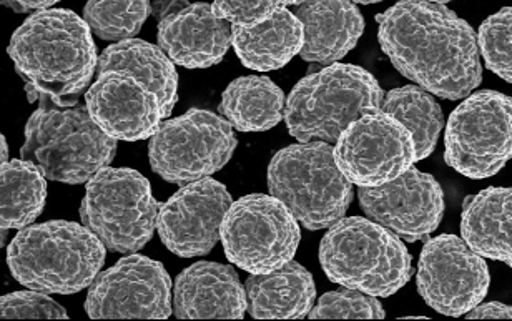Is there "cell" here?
Here are the masks:
<instances>
[{"label": "cell", "mask_w": 512, "mask_h": 321, "mask_svg": "<svg viewBox=\"0 0 512 321\" xmlns=\"http://www.w3.org/2000/svg\"><path fill=\"white\" fill-rule=\"evenodd\" d=\"M283 2V7H291V5H300L305 2V0H281Z\"/></svg>", "instance_id": "37"}, {"label": "cell", "mask_w": 512, "mask_h": 321, "mask_svg": "<svg viewBox=\"0 0 512 321\" xmlns=\"http://www.w3.org/2000/svg\"><path fill=\"white\" fill-rule=\"evenodd\" d=\"M85 100L95 124L115 140L150 139L165 120L157 95L120 72L99 75Z\"/></svg>", "instance_id": "17"}, {"label": "cell", "mask_w": 512, "mask_h": 321, "mask_svg": "<svg viewBox=\"0 0 512 321\" xmlns=\"http://www.w3.org/2000/svg\"><path fill=\"white\" fill-rule=\"evenodd\" d=\"M0 313L4 318H69L60 303L35 290L4 295L0 300Z\"/></svg>", "instance_id": "31"}, {"label": "cell", "mask_w": 512, "mask_h": 321, "mask_svg": "<svg viewBox=\"0 0 512 321\" xmlns=\"http://www.w3.org/2000/svg\"><path fill=\"white\" fill-rule=\"evenodd\" d=\"M232 37V24L207 2L187 5L158 24V45L185 69H210L220 64Z\"/></svg>", "instance_id": "18"}, {"label": "cell", "mask_w": 512, "mask_h": 321, "mask_svg": "<svg viewBox=\"0 0 512 321\" xmlns=\"http://www.w3.org/2000/svg\"><path fill=\"white\" fill-rule=\"evenodd\" d=\"M298 223L278 198L252 193L232 203L220 240L235 267L248 273H271L295 257L301 240Z\"/></svg>", "instance_id": "11"}, {"label": "cell", "mask_w": 512, "mask_h": 321, "mask_svg": "<svg viewBox=\"0 0 512 321\" xmlns=\"http://www.w3.org/2000/svg\"><path fill=\"white\" fill-rule=\"evenodd\" d=\"M247 310V292L230 265L193 263L177 277L173 288L177 318H243Z\"/></svg>", "instance_id": "19"}, {"label": "cell", "mask_w": 512, "mask_h": 321, "mask_svg": "<svg viewBox=\"0 0 512 321\" xmlns=\"http://www.w3.org/2000/svg\"><path fill=\"white\" fill-rule=\"evenodd\" d=\"M383 100V89L368 70L351 64L328 65L293 87L286 100V127L301 144H335L355 120L380 110Z\"/></svg>", "instance_id": "5"}, {"label": "cell", "mask_w": 512, "mask_h": 321, "mask_svg": "<svg viewBox=\"0 0 512 321\" xmlns=\"http://www.w3.org/2000/svg\"><path fill=\"white\" fill-rule=\"evenodd\" d=\"M512 159V99L496 90L466 97L449 115L444 160L464 177H493Z\"/></svg>", "instance_id": "9"}, {"label": "cell", "mask_w": 512, "mask_h": 321, "mask_svg": "<svg viewBox=\"0 0 512 321\" xmlns=\"http://www.w3.org/2000/svg\"><path fill=\"white\" fill-rule=\"evenodd\" d=\"M464 242L481 257L512 268V187H491L469 197L461 217Z\"/></svg>", "instance_id": "23"}, {"label": "cell", "mask_w": 512, "mask_h": 321, "mask_svg": "<svg viewBox=\"0 0 512 321\" xmlns=\"http://www.w3.org/2000/svg\"><path fill=\"white\" fill-rule=\"evenodd\" d=\"M293 14L305 30L301 59L313 64H335L365 32V19L353 0H305Z\"/></svg>", "instance_id": "20"}, {"label": "cell", "mask_w": 512, "mask_h": 321, "mask_svg": "<svg viewBox=\"0 0 512 321\" xmlns=\"http://www.w3.org/2000/svg\"><path fill=\"white\" fill-rule=\"evenodd\" d=\"M468 318H512V307L504 303L491 302L479 303L468 313Z\"/></svg>", "instance_id": "33"}, {"label": "cell", "mask_w": 512, "mask_h": 321, "mask_svg": "<svg viewBox=\"0 0 512 321\" xmlns=\"http://www.w3.org/2000/svg\"><path fill=\"white\" fill-rule=\"evenodd\" d=\"M320 262L331 282L373 297H391L413 277L406 245L371 218H341L331 225L321 240Z\"/></svg>", "instance_id": "4"}, {"label": "cell", "mask_w": 512, "mask_h": 321, "mask_svg": "<svg viewBox=\"0 0 512 321\" xmlns=\"http://www.w3.org/2000/svg\"><path fill=\"white\" fill-rule=\"evenodd\" d=\"M358 200L366 217L408 242L428 237L443 220V188L414 167L378 187H360Z\"/></svg>", "instance_id": "16"}, {"label": "cell", "mask_w": 512, "mask_h": 321, "mask_svg": "<svg viewBox=\"0 0 512 321\" xmlns=\"http://www.w3.org/2000/svg\"><path fill=\"white\" fill-rule=\"evenodd\" d=\"M152 12L150 0H87L84 19L102 40L132 39Z\"/></svg>", "instance_id": "28"}, {"label": "cell", "mask_w": 512, "mask_h": 321, "mask_svg": "<svg viewBox=\"0 0 512 321\" xmlns=\"http://www.w3.org/2000/svg\"><path fill=\"white\" fill-rule=\"evenodd\" d=\"M47 107L42 102L25 125L20 159L39 165L54 182H89L117 155V140L105 134L85 107Z\"/></svg>", "instance_id": "6"}, {"label": "cell", "mask_w": 512, "mask_h": 321, "mask_svg": "<svg viewBox=\"0 0 512 321\" xmlns=\"http://www.w3.org/2000/svg\"><path fill=\"white\" fill-rule=\"evenodd\" d=\"M335 160L356 187H378L413 167L416 150L409 130L380 109L355 120L341 134Z\"/></svg>", "instance_id": "13"}, {"label": "cell", "mask_w": 512, "mask_h": 321, "mask_svg": "<svg viewBox=\"0 0 512 321\" xmlns=\"http://www.w3.org/2000/svg\"><path fill=\"white\" fill-rule=\"evenodd\" d=\"M232 203L227 187L213 178L188 183L160 207V240L178 257L207 255L220 240L223 220Z\"/></svg>", "instance_id": "15"}, {"label": "cell", "mask_w": 512, "mask_h": 321, "mask_svg": "<svg viewBox=\"0 0 512 321\" xmlns=\"http://www.w3.org/2000/svg\"><path fill=\"white\" fill-rule=\"evenodd\" d=\"M381 110L409 130L414 140L416 162L428 159L433 154L443 130L444 115L431 92L414 85L389 90L384 95Z\"/></svg>", "instance_id": "27"}, {"label": "cell", "mask_w": 512, "mask_h": 321, "mask_svg": "<svg viewBox=\"0 0 512 321\" xmlns=\"http://www.w3.org/2000/svg\"><path fill=\"white\" fill-rule=\"evenodd\" d=\"M99 75L120 72L145 85L157 95L162 105L163 119L172 115L178 100V74L175 62L162 47L145 40H120L100 54Z\"/></svg>", "instance_id": "22"}, {"label": "cell", "mask_w": 512, "mask_h": 321, "mask_svg": "<svg viewBox=\"0 0 512 321\" xmlns=\"http://www.w3.org/2000/svg\"><path fill=\"white\" fill-rule=\"evenodd\" d=\"M245 292L248 313L258 320L303 318L315 307L313 275L295 260L275 272L250 273Z\"/></svg>", "instance_id": "21"}, {"label": "cell", "mask_w": 512, "mask_h": 321, "mask_svg": "<svg viewBox=\"0 0 512 321\" xmlns=\"http://www.w3.org/2000/svg\"><path fill=\"white\" fill-rule=\"evenodd\" d=\"M233 125L208 110L192 109L160 124L148 142L153 172L170 183L197 182L222 170L237 149Z\"/></svg>", "instance_id": "10"}, {"label": "cell", "mask_w": 512, "mask_h": 321, "mask_svg": "<svg viewBox=\"0 0 512 321\" xmlns=\"http://www.w3.org/2000/svg\"><path fill=\"white\" fill-rule=\"evenodd\" d=\"M268 188L308 230L340 222L353 200V183L341 172L328 142H300L280 150L268 167Z\"/></svg>", "instance_id": "7"}, {"label": "cell", "mask_w": 512, "mask_h": 321, "mask_svg": "<svg viewBox=\"0 0 512 321\" xmlns=\"http://www.w3.org/2000/svg\"><path fill=\"white\" fill-rule=\"evenodd\" d=\"M478 40L486 67L512 84V7H504L484 20Z\"/></svg>", "instance_id": "29"}, {"label": "cell", "mask_w": 512, "mask_h": 321, "mask_svg": "<svg viewBox=\"0 0 512 321\" xmlns=\"http://www.w3.org/2000/svg\"><path fill=\"white\" fill-rule=\"evenodd\" d=\"M305 44V30L293 12L281 7L255 27L233 25L232 45L247 69L270 72L285 67Z\"/></svg>", "instance_id": "24"}, {"label": "cell", "mask_w": 512, "mask_h": 321, "mask_svg": "<svg viewBox=\"0 0 512 321\" xmlns=\"http://www.w3.org/2000/svg\"><path fill=\"white\" fill-rule=\"evenodd\" d=\"M0 142H2V163H5L7 162V155H9V149H7V142H5L4 135L0 137Z\"/></svg>", "instance_id": "36"}, {"label": "cell", "mask_w": 512, "mask_h": 321, "mask_svg": "<svg viewBox=\"0 0 512 321\" xmlns=\"http://www.w3.org/2000/svg\"><path fill=\"white\" fill-rule=\"evenodd\" d=\"M376 22L381 49L391 64L424 90L459 100L481 84L478 35L446 5L399 0Z\"/></svg>", "instance_id": "1"}, {"label": "cell", "mask_w": 512, "mask_h": 321, "mask_svg": "<svg viewBox=\"0 0 512 321\" xmlns=\"http://www.w3.org/2000/svg\"><path fill=\"white\" fill-rule=\"evenodd\" d=\"M353 2H358V4H378V2H383V0H353Z\"/></svg>", "instance_id": "38"}, {"label": "cell", "mask_w": 512, "mask_h": 321, "mask_svg": "<svg viewBox=\"0 0 512 321\" xmlns=\"http://www.w3.org/2000/svg\"><path fill=\"white\" fill-rule=\"evenodd\" d=\"M160 207L142 173L105 167L87 182L80 218L109 250L135 253L152 240Z\"/></svg>", "instance_id": "8"}, {"label": "cell", "mask_w": 512, "mask_h": 321, "mask_svg": "<svg viewBox=\"0 0 512 321\" xmlns=\"http://www.w3.org/2000/svg\"><path fill=\"white\" fill-rule=\"evenodd\" d=\"M283 7L281 0H213V9L232 25L255 27Z\"/></svg>", "instance_id": "32"}, {"label": "cell", "mask_w": 512, "mask_h": 321, "mask_svg": "<svg viewBox=\"0 0 512 321\" xmlns=\"http://www.w3.org/2000/svg\"><path fill=\"white\" fill-rule=\"evenodd\" d=\"M418 292L436 312L468 315L488 295V263L464 238L439 235L424 245L418 267Z\"/></svg>", "instance_id": "12"}, {"label": "cell", "mask_w": 512, "mask_h": 321, "mask_svg": "<svg viewBox=\"0 0 512 321\" xmlns=\"http://www.w3.org/2000/svg\"><path fill=\"white\" fill-rule=\"evenodd\" d=\"M188 0H155L153 4V14L157 17L158 22H162L168 15L175 14L178 10L185 9L187 7Z\"/></svg>", "instance_id": "34"}, {"label": "cell", "mask_w": 512, "mask_h": 321, "mask_svg": "<svg viewBox=\"0 0 512 321\" xmlns=\"http://www.w3.org/2000/svg\"><path fill=\"white\" fill-rule=\"evenodd\" d=\"M24 10H47L60 0H15Z\"/></svg>", "instance_id": "35"}, {"label": "cell", "mask_w": 512, "mask_h": 321, "mask_svg": "<svg viewBox=\"0 0 512 321\" xmlns=\"http://www.w3.org/2000/svg\"><path fill=\"white\" fill-rule=\"evenodd\" d=\"M39 165L29 160H9L0 168V225L2 230H22L37 220L47 200V180Z\"/></svg>", "instance_id": "26"}, {"label": "cell", "mask_w": 512, "mask_h": 321, "mask_svg": "<svg viewBox=\"0 0 512 321\" xmlns=\"http://www.w3.org/2000/svg\"><path fill=\"white\" fill-rule=\"evenodd\" d=\"M105 245L79 223L52 220L22 228L7 250L15 280L35 292L72 295L94 283Z\"/></svg>", "instance_id": "3"}, {"label": "cell", "mask_w": 512, "mask_h": 321, "mask_svg": "<svg viewBox=\"0 0 512 321\" xmlns=\"http://www.w3.org/2000/svg\"><path fill=\"white\" fill-rule=\"evenodd\" d=\"M90 318H168L172 280L162 263L130 255L99 273L85 300Z\"/></svg>", "instance_id": "14"}, {"label": "cell", "mask_w": 512, "mask_h": 321, "mask_svg": "<svg viewBox=\"0 0 512 321\" xmlns=\"http://www.w3.org/2000/svg\"><path fill=\"white\" fill-rule=\"evenodd\" d=\"M431 2H438V4H448L451 0H431Z\"/></svg>", "instance_id": "39"}, {"label": "cell", "mask_w": 512, "mask_h": 321, "mask_svg": "<svg viewBox=\"0 0 512 321\" xmlns=\"http://www.w3.org/2000/svg\"><path fill=\"white\" fill-rule=\"evenodd\" d=\"M310 318H384L383 305L373 295L343 288L326 293L311 308Z\"/></svg>", "instance_id": "30"}, {"label": "cell", "mask_w": 512, "mask_h": 321, "mask_svg": "<svg viewBox=\"0 0 512 321\" xmlns=\"http://www.w3.org/2000/svg\"><path fill=\"white\" fill-rule=\"evenodd\" d=\"M10 59L25 82L59 107H74L99 67L92 30L69 9L39 10L10 39Z\"/></svg>", "instance_id": "2"}, {"label": "cell", "mask_w": 512, "mask_h": 321, "mask_svg": "<svg viewBox=\"0 0 512 321\" xmlns=\"http://www.w3.org/2000/svg\"><path fill=\"white\" fill-rule=\"evenodd\" d=\"M218 109L238 132H265L285 119V94L268 77L247 75L228 85Z\"/></svg>", "instance_id": "25"}]
</instances>
